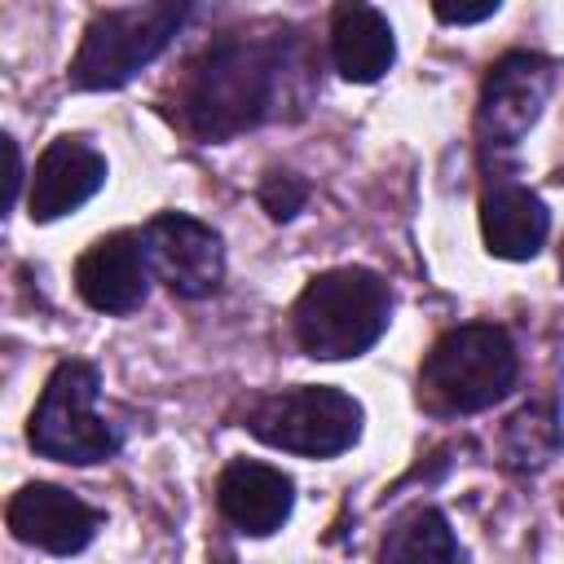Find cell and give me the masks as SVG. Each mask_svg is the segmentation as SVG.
<instances>
[{
  "label": "cell",
  "instance_id": "cell-17",
  "mask_svg": "<svg viewBox=\"0 0 564 564\" xmlns=\"http://www.w3.org/2000/svg\"><path fill=\"white\" fill-rule=\"evenodd\" d=\"M308 198V185L291 172H269L264 185H260V207L273 216V220H291Z\"/></svg>",
  "mask_w": 564,
  "mask_h": 564
},
{
  "label": "cell",
  "instance_id": "cell-11",
  "mask_svg": "<svg viewBox=\"0 0 564 564\" xmlns=\"http://www.w3.org/2000/svg\"><path fill=\"white\" fill-rule=\"evenodd\" d=\"M101 185H106V159L79 137H57L40 154L31 176V194H26L31 220H57L84 207Z\"/></svg>",
  "mask_w": 564,
  "mask_h": 564
},
{
  "label": "cell",
  "instance_id": "cell-16",
  "mask_svg": "<svg viewBox=\"0 0 564 564\" xmlns=\"http://www.w3.org/2000/svg\"><path fill=\"white\" fill-rule=\"evenodd\" d=\"M560 449V419L555 410L542 401V405H524L520 414H511L507 432H502V458L520 471H538L555 458Z\"/></svg>",
  "mask_w": 564,
  "mask_h": 564
},
{
  "label": "cell",
  "instance_id": "cell-21",
  "mask_svg": "<svg viewBox=\"0 0 564 564\" xmlns=\"http://www.w3.org/2000/svg\"><path fill=\"white\" fill-rule=\"evenodd\" d=\"M560 273H564V256H560Z\"/></svg>",
  "mask_w": 564,
  "mask_h": 564
},
{
  "label": "cell",
  "instance_id": "cell-7",
  "mask_svg": "<svg viewBox=\"0 0 564 564\" xmlns=\"http://www.w3.org/2000/svg\"><path fill=\"white\" fill-rule=\"evenodd\" d=\"M141 247L150 260V273L185 300L212 295L220 286L225 273V251H220V234L207 229L194 216L181 212H163L141 229Z\"/></svg>",
  "mask_w": 564,
  "mask_h": 564
},
{
  "label": "cell",
  "instance_id": "cell-8",
  "mask_svg": "<svg viewBox=\"0 0 564 564\" xmlns=\"http://www.w3.org/2000/svg\"><path fill=\"white\" fill-rule=\"evenodd\" d=\"M551 93V62L538 53H507L489 66L480 88V137L489 145H516L542 115Z\"/></svg>",
  "mask_w": 564,
  "mask_h": 564
},
{
  "label": "cell",
  "instance_id": "cell-6",
  "mask_svg": "<svg viewBox=\"0 0 564 564\" xmlns=\"http://www.w3.org/2000/svg\"><path fill=\"white\" fill-rule=\"evenodd\" d=\"M247 427L273 449L330 458L361 436V405L339 388H291L264 397L251 410Z\"/></svg>",
  "mask_w": 564,
  "mask_h": 564
},
{
  "label": "cell",
  "instance_id": "cell-14",
  "mask_svg": "<svg viewBox=\"0 0 564 564\" xmlns=\"http://www.w3.org/2000/svg\"><path fill=\"white\" fill-rule=\"evenodd\" d=\"M551 216L542 207L538 194H529L524 185H494L480 198V234L485 247L502 260H529L538 256V247L546 242Z\"/></svg>",
  "mask_w": 564,
  "mask_h": 564
},
{
  "label": "cell",
  "instance_id": "cell-12",
  "mask_svg": "<svg viewBox=\"0 0 564 564\" xmlns=\"http://www.w3.org/2000/svg\"><path fill=\"white\" fill-rule=\"evenodd\" d=\"M216 507L234 529L269 538L291 516V480L269 463L234 458L216 480Z\"/></svg>",
  "mask_w": 564,
  "mask_h": 564
},
{
  "label": "cell",
  "instance_id": "cell-20",
  "mask_svg": "<svg viewBox=\"0 0 564 564\" xmlns=\"http://www.w3.org/2000/svg\"><path fill=\"white\" fill-rule=\"evenodd\" d=\"M216 564H234V555L229 551H216Z\"/></svg>",
  "mask_w": 564,
  "mask_h": 564
},
{
  "label": "cell",
  "instance_id": "cell-9",
  "mask_svg": "<svg viewBox=\"0 0 564 564\" xmlns=\"http://www.w3.org/2000/svg\"><path fill=\"white\" fill-rule=\"evenodd\" d=\"M9 529L18 542L26 546H40L48 555H75L93 542L101 516L79 502L75 494L57 489V485H22L13 498H9Z\"/></svg>",
  "mask_w": 564,
  "mask_h": 564
},
{
  "label": "cell",
  "instance_id": "cell-10",
  "mask_svg": "<svg viewBox=\"0 0 564 564\" xmlns=\"http://www.w3.org/2000/svg\"><path fill=\"white\" fill-rule=\"evenodd\" d=\"M75 286L97 313H132L145 304L150 291V260L141 247V234H106L97 238L79 264Z\"/></svg>",
  "mask_w": 564,
  "mask_h": 564
},
{
  "label": "cell",
  "instance_id": "cell-4",
  "mask_svg": "<svg viewBox=\"0 0 564 564\" xmlns=\"http://www.w3.org/2000/svg\"><path fill=\"white\" fill-rule=\"evenodd\" d=\"M185 4H132V9H101L84 44L70 62V84L75 88H119L128 84L141 66H150L167 40L185 22Z\"/></svg>",
  "mask_w": 564,
  "mask_h": 564
},
{
  "label": "cell",
  "instance_id": "cell-19",
  "mask_svg": "<svg viewBox=\"0 0 564 564\" xmlns=\"http://www.w3.org/2000/svg\"><path fill=\"white\" fill-rule=\"evenodd\" d=\"M4 159H9V176H4V207L18 203V185H22V159H18V141L4 137Z\"/></svg>",
  "mask_w": 564,
  "mask_h": 564
},
{
  "label": "cell",
  "instance_id": "cell-3",
  "mask_svg": "<svg viewBox=\"0 0 564 564\" xmlns=\"http://www.w3.org/2000/svg\"><path fill=\"white\" fill-rule=\"evenodd\" d=\"M516 370V344L502 326H458L432 344L419 370V401L432 414H476L507 397Z\"/></svg>",
  "mask_w": 564,
  "mask_h": 564
},
{
  "label": "cell",
  "instance_id": "cell-15",
  "mask_svg": "<svg viewBox=\"0 0 564 564\" xmlns=\"http://www.w3.org/2000/svg\"><path fill=\"white\" fill-rule=\"evenodd\" d=\"M458 542L436 507H410L401 511L379 546V564H454Z\"/></svg>",
  "mask_w": 564,
  "mask_h": 564
},
{
  "label": "cell",
  "instance_id": "cell-2",
  "mask_svg": "<svg viewBox=\"0 0 564 564\" xmlns=\"http://www.w3.org/2000/svg\"><path fill=\"white\" fill-rule=\"evenodd\" d=\"M388 313H392L388 282L370 269L348 264V269L317 273L300 291L291 308V326L308 357L344 361L366 352L388 330Z\"/></svg>",
  "mask_w": 564,
  "mask_h": 564
},
{
  "label": "cell",
  "instance_id": "cell-18",
  "mask_svg": "<svg viewBox=\"0 0 564 564\" xmlns=\"http://www.w3.org/2000/svg\"><path fill=\"white\" fill-rule=\"evenodd\" d=\"M498 13V0H485V4H436V18L441 22H480V18H494Z\"/></svg>",
  "mask_w": 564,
  "mask_h": 564
},
{
  "label": "cell",
  "instance_id": "cell-13",
  "mask_svg": "<svg viewBox=\"0 0 564 564\" xmlns=\"http://www.w3.org/2000/svg\"><path fill=\"white\" fill-rule=\"evenodd\" d=\"M330 57H335V70L344 79L375 84L397 57V40H392L388 18L370 4H339L330 18Z\"/></svg>",
  "mask_w": 564,
  "mask_h": 564
},
{
  "label": "cell",
  "instance_id": "cell-5",
  "mask_svg": "<svg viewBox=\"0 0 564 564\" xmlns=\"http://www.w3.org/2000/svg\"><path fill=\"white\" fill-rule=\"evenodd\" d=\"M97 370L88 361H62L48 383L44 397L31 414L26 441L35 445V454L57 458V463H101L119 449V432L97 414Z\"/></svg>",
  "mask_w": 564,
  "mask_h": 564
},
{
  "label": "cell",
  "instance_id": "cell-1",
  "mask_svg": "<svg viewBox=\"0 0 564 564\" xmlns=\"http://www.w3.org/2000/svg\"><path fill=\"white\" fill-rule=\"evenodd\" d=\"M286 79L291 53L282 40L220 35L194 57L181 84V119L198 141L238 137L278 110Z\"/></svg>",
  "mask_w": 564,
  "mask_h": 564
}]
</instances>
